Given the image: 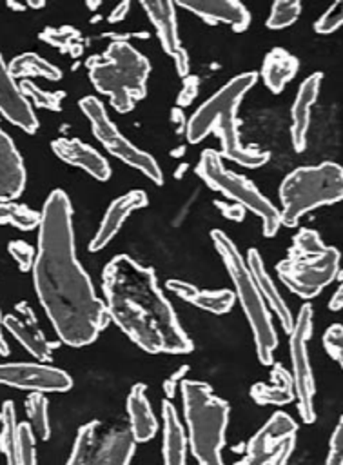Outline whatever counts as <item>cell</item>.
Here are the masks:
<instances>
[{
  "label": "cell",
  "instance_id": "obj_1",
  "mask_svg": "<svg viewBox=\"0 0 343 465\" xmlns=\"http://www.w3.org/2000/svg\"><path fill=\"white\" fill-rule=\"evenodd\" d=\"M71 216L67 194L54 189L40 213L33 283L60 341L85 347L98 338L109 318L105 303L94 294L91 278L76 260Z\"/></svg>",
  "mask_w": 343,
  "mask_h": 465
},
{
  "label": "cell",
  "instance_id": "obj_2",
  "mask_svg": "<svg viewBox=\"0 0 343 465\" xmlns=\"http://www.w3.org/2000/svg\"><path fill=\"white\" fill-rule=\"evenodd\" d=\"M107 318L140 349L151 354H187L192 341L158 287L152 267L116 254L102 274Z\"/></svg>",
  "mask_w": 343,
  "mask_h": 465
},
{
  "label": "cell",
  "instance_id": "obj_3",
  "mask_svg": "<svg viewBox=\"0 0 343 465\" xmlns=\"http://www.w3.org/2000/svg\"><path fill=\"white\" fill-rule=\"evenodd\" d=\"M258 74L254 71L230 78L221 89H218L207 102H203L187 122V140L191 143L201 142L207 134L216 133L221 140L220 156L234 160L243 167H260L267 163L269 153L245 147L240 142L236 111L241 98L256 84Z\"/></svg>",
  "mask_w": 343,
  "mask_h": 465
},
{
  "label": "cell",
  "instance_id": "obj_4",
  "mask_svg": "<svg viewBox=\"0 0 343 465\" xmlns=\"http://www.w3.org/2000/svg\"><path fill=\"white\" fill-rule=\"evenodd\" d=\"M187 440L198 465H223L221 449L229 423V403L198 380H181Z\"/></svg>",
  "mask_w": 343,
  "mask_h": 465
},
{
  "label": "cell",
  "instance_id": "obj_5",
  "mask_svg": "<svg viewBox=\"0 0 343 465\" xmlns=\"http://www.w3.org/2000/svg\"><path fill=\"white\" fill-rule=\"evenodd\" d=\"M89 78L96 91L109 94L118 113H129L147 94L151 65L147 58L127 42H111L103 54L87 62Z\"/></svg>",
  "mask_w": 343,
  "mask_h": 465
},
{
  "label": "cell",
  "instance_id": "obj_6",
  "mask_svg": "<svg viewBox=\"0 0 343 465\" xmlns=\"http://www.w3.org/2000/svg\"><path fill=\"white\" fill-rule=\"evenodd\" d=\"M276 272L292 292L310 300L339 272V251L325 245L314 229H299Z\"/></svg>",
  "mask_w": 343,
  "mask_h": 465
},
{
  "label": "cell",
  "instance_id": "obj_7",
  "mask_svg": "<svg viewBox=\"0 0 343 465\" xmlns=\"http://www.w3.org/2000/svg\"><path fill=\"white\" fill-rule=\"evenodd\" d=\"M212 243L221 256V262L225 263L232 283L236 287V296L241 303V309L249 320V325L254 334V343H256V354L260 363L263 365H272V356L274 349L278 347V336L276 329L270 320V312L265 305V300L261 298L254 278L250 276L245 260L241 258L238 247L234 242L220 229H214L211 232Z\"/></svg>",
  "mask_w": 343,
  "mask_h": 465
},
{
  "label": "cell",
  "instance_id": "obj_8",
  "mask_svg": "<svg viewBox=\"0 0 343 465\" xmlns=\"http://www.w3.org/2000/svg\"><path fill=\"white\" fill-rule=\"evenodd\" d=\"M279 198L283 203L281 223L294 227L307 211L343 198V169L334 162L298 167L283 178Z\"/></svg>",
  "mask_w": 343,
  "mask_h": 465
},
{
  "label": "cell",
  "instance_id": "obj_9",
  "mask_svg": "<svg viewBox=\"0 0 343 465\" xmlns=\"http://www.w3.org/2000/svg\"><path fill=\"white\" fill-rule=\"evenodd\" d=\"M196 173L209 187L236 200L240 207H245L260 216L265 236L270 238L276 234L281 225L279 211L256 189L250 180L241 174H234L232 171H227L221 163V156L218 151L205 149L196 165Z\"/></svg>",
  "mask_w": 343,
  "mask_h": 465
},
{
  "label": "cell",
  "instance_id": "obj_10",
  "mask_svg": "<svg viewBox=\"0 0 343 465\" xmlns=\"http://www.w3.org/2000/svg\"><path fill=\"white\" fill-rule=\"evenodd\" d=\"M134 443L127 427H103L93 420L78 429L65 465H129Z\"/></svg>",
  "mask_w": 343,
  "mask_h": 465
},
{
  "label": "cell",
  "instance_id": "obj_11",
  "mask_svg": "<svg viewBox=\"0 0 343 465\" xmlns=\"http://www.w3.org/2000/svg\"><path fill=\"white\" fill-rule=\"evenodd\" d=\"M80 109L83 111V114L89 118L91 125H93V133L96 136V140L116 158L123 160L125 163L132 165L134 169L142 171L149 180H152L156 185L163 183V174L158 167V163L154 162V158L138 149L136 145H132L118 129L116 125L111 122V118L105 113L103 104L94 98V96H83L80 100Z\"/></svg>",
  "mask_w": 343,
  "mask_h": 465
},
{
  "label": "cell",
  "instance_id": "obj_12",
  "mask_svg": "<svg viewBox=\"0 0 343 465\" xmlns=\"http://www.w3.org/2000/svg\"><path fill=\"white\" fill-rule=\"evenodd\" d=\"M312 332V307L307 303L299 309L298 318L294 320V327L289 332V347H290V361H292V385L294 396L298 400V411L305 423H314V376L309 361V338Z\"/></svg>",
  "mask_w": 343,
  "mask_h": 465
},
{
  "label": "cell",
  "instance_id": "obj_13",
  "mask_svg": "<svg viewBox=\"0 0 343 465\" xmlns=\"http://www.w3.org/2000/svg\"><path fill=\"white\" fill-rule=\"evenodd\" d=\"M296 430L298 425L287 412H274L247 441L245 456L238 465H287L296 445Z\"/></svg>",
  "mask_w": 343,
  "mask_h": 465
},
{
  "label": "cell",
  "instance_id": "obj_14",
  "mask_svg": "<svg viewBox=\"0 0 343 465\" xmlns=\"http://www.w3.org/2000/svg\"><path fill=\"white\" fill-rule=\"evenodd\" d=\"M0 383L38 392H65L73 380L62 369L44 363H0Z\"/></svg>",
  "mask_w": 343,
  "mask_h": 465
},
{
  "label": "cell",
  "instance_id": "obj_15",
  "mask_svg": "<svg viewBox=\"0 0 343 465\" xmlns=\"http://www.w3.org/2000/svg\"><path fill=\"white\" fill-rule=\"evenodd\" d=\"M147 16L156 27L162 49L174 60L176 71L180 76L189 74V56L187 51L180 44L178 35V22H176V4L163 0V2H142Z\"/></svg>",
  "mask_w": 343,
  "mask_h": 465
},
{
  "label": "cell",
  "instance_id": "obj_16",
  "mask_svg": "<svg viewBox=\"0 0 343 465\" xmlns=\"http://www.w3.org/2000/svg\"><path fill=\"white\" fill-rule=\"evenodd\" d=\"M18 307V312L22 316H15V314H7L4 316L2 323L4 327L24 345V349L33 354L38 361L42 363H47L51 361V356H53V349L58 347L60 341H47L44 332L40 331L38 327V322H36V316L33 312V309L22 302L16 305Z\"/></svg>",
  "mask_w": 343,
  "mask_h": 465
},
{
  "label": "cell",
  "instance_id": "obj_17",
  "mask_svg": "<svg viewBox=\"0 0 343 465\" xmlns=\"http://www.w3.org/2000/svg\"><path fill=\"white\" fill-rule=\"evenodd\" d=\"M0 113L13 125L24 129L25 133H36L38 120L29 104V100L22 94L15 78L7 71V65L0 54Z\"/></svg>",
  "mask_w": 343,
  "mask_h": 465
},
{
  "label": "cell",
  "instance_id": "obj_18",
  "mask_svg": "<svg viewBox=\"0 0 343 465\" xmlns=\"http://www.w3.org/2000/svg\"><path fill=\"white\" fill-rule=\"evenodd\" d=\"M147 203H149L147 194L143 191H138V189L131 191V193H127V194H123V196H120L116 200H113V203L109 205V209L103 214V220H102L94 238L89 243V251L96 252V251L103 249L114 238V234L120 231V227L123 225L125 218L132 211L142 209Z\"/></svg>",
  "mask_w": 343,
  "mask_h": 465
},
{
  "label": "cell",
  "instance_id": "obj_19",
  "mask_svg": "<svg viewBox=\"0 0 343 465\" xmlns=\"http://www.w3.org/2000/svg\"><path fill=\"white\" fill-rule=\"evenodd\" d=\"M54 154L64 160L65 163L82 167L83 171H87L93 178L96 180H109L111 176V167L107 163V160L94 151L91 145L83 143L78 138H56L51 143Z\"/></svg>",
  "mask_w": 343,
  "mask_h": 465
},
{
  "label": "cell",
  "instance_id": "obj_20",
  "mask_svg": "<svg viewBox=\"0 0 343 465\" xmlns=\"http://www.w3.org/2000/svg\"><path fill=\"white\" fill-rule=\"evenodd\" d=\"M180 7L198 15L201 20L209 24H229L234 31L241 33L250 24V13L243 4L236 0H192V2H178Z\"/></svg>",
  "mask_w": 343,
  "mask_h": 465
},
{
  "label": "cell",
  "instance_id": "obj_21",
  "mask_svg": "<svg viewBox=\"0 0 343 465\" xmlns=\"http://www.w3.org/2000/svg\"><path fill=\"white\" fill-rule=\"evenodd\" d=\"M25 187V167L13 140L0 129V202H15Z\"/></svg>",
  "mask_w": 343,
  "mask_h": 465
},
{
  "label": "cell",
  "instance_id": "obj_22",
  "mask_svg": "<svg viewBox=\"0 0 343 465\" xmlns=\"http://www.w3.org/2000/svg\"><path fill=\"white\" fill-rule=\"evenodd\" d=\"M323 74L314 73L309 78L303 80L299 85V91L296 94V100L292 104V125H290V136H292V147L296 153H301L307 145V134H309V124H310V109L312 104L318 98L319 85H321Z\"/></svg>",
  "mask_w": 343,
  "mask_h": 465
},
{
  "label": "cell",
  "instance_id": "obj_23",
  "mask_svg": "<svg viewBox=\"0 0 343 465\" xmlns=\"http://www.w3.org/2000/svg\"><path fill=\"white\" fill-rule=\"evenodd\" d=\"M250 276L254 278L256 282V287L261 294V298L267 302V305H270V309L278 314L279 318V323H281V329L289 334L294 327V318H292V312L290 309L285 305L283 298L279 296V291L276 289L274 282L270 280V276L267 274L265 271V265H263V260L260 256V252L256 249H249L247 252V262H245Z\"/></svg>",
  "mask_w": 343,
  "mask_h": 465
},
{
  "label": "cell",
  "instance_id": "obj_24",
  "mask_svg": "<svg viewBox=\"0 0 343 465\" xmlns=\"http://www.w3.org/2000/svg\"><path fill=\"white\" fill-rule=\"evenodd\" d=\"M165 287L169 291H172L174 294H178L181 300L203 309V311H209L212 314H225L232 309L234 305V292L232 291H203V289H198L194 287L192 283H187V282H181V280H169L165 283Z\"/></svg>",
  "mask_w": 343,
  "mask_h": 465
},
{
  "label": "cell",
  "instance_id": "obj_25",
  "mask_svg": "<svg viewBox=\"0 0 343 465\" xmlns=\"http://www.w3.org/2000/svg\"><path fill=\"white\" fill-rule=\"evenodd\" d=\"M127 414L131 423L129 430L134 441H147L156 434L158 421L151 409V403L147 398V387L143 383L132 385L127 396Z\"/></svg>",
  "mask_w": 343,
  "mask_h": 465
},
{
  "label": "cell",
  "instance_id": "obj_26",
  "mask_svg": "<svg viewBox=\"0 0 343 465\" xmlns=\"http://www.w3.org/2000/svg\"><path fill=\"white\" fill-rule=\"evenodd\" d=\"M163 416V465H185L187 438L178 420V412L169 400L162 403Z\"/></svg>",
  "mask_w": 343,
  "mask_h": 465
},
{
  "label": "cell",
  "instance_id": "obj_27",
  "mask_svg": "<svg viewBox=\"0 0 343 465\" xmlns=\"http://www.w3.org/2000/svg\"><path fill=\"white\" fill-rule=\"evenodd\" d=\"M272 385H265L261 381L254 383L250 387V398L260 405H287L294 400V385L290 372L279 365L274 363L270 371Z\"/></svg>",
  "mask_w": 343,
  "mask_h": 465
},
{
  "label": "cell",
  "instance_id": "obj_28",
  "mask_svg": "<svg viewBox=\"0 0 343 465\" xmlns=\"http://www.w3.org/2000/svg\"><path fill=\"white\" fill-rule=\"evenodd\" d=\"M298 71V58L281 47H274L263 60L261 76L265 85L274 93H281L285 84L294 78Z\"/></svg>",
  "mask_w": 343,
  "mask_h": 465
},
{
  "label": "cell",
  "instance_id": "obj_29",
  "mask_svg": "<svg viewBox=\"0 0 343 465\" xmlns=\"http://www.w3.org/2000/svg\"><path fill=\"white\" fill-rule=\"evenodd\" d=\"M16 412L11 400L4 401L0 411V452L5 465H18V440H16Z\"/></svg>",
  "mask_w": 343,
  "mask_h": 465
},
{
  "label": "cell",
  "instance_id": "obj_30",
  "mask_svg": "<svg viewBox=\"0 0 343 465\" xmlns=\"http://www.w3.org/2000/svg\"><path fill=\"white\" fill-rule=\"evenodd\" d=\"M7 71L11 73L13 78L15 76H44L47 80L62 78V71L56 65L44 60L42 56H38L36 53H24L13 58L11 64L7 65Z\"/></svg>",
  "mask_w": 343,
  "mask_h": 465
},
{
  "label": "cell",
  "instance_id": "obj_31",
  "mask_svg": "<svg viewBox=\"0 0 343 465\" xmlns=\"http://www.w3.org/2000/svg\"><path fill=\"white\" fill-rule=\"evenodd\" d=\"M40 38L45 40L47 44L58 47L62 53H69L74 58L82 54L83 49V40L82 35L71 27V25H64V27H45L40 33Z\"/></svg>",
  "mask_w": 343,
  "mask_h": 465
},
{
  "label": "cell",
  "instance_id": "obj_32",
  "mask_svg": "<svg viewBox=\"0 0 343 465\" xmlns=\"http://www.w3.org/2000/svg\"><path fill=\"white\" fill-rule=\"evenodd\" d=\"M25 412L29 418V425L36 432V436L47 440L51 436V425L47 414V398L44 396V392H29V396L25 398Z\"/></svg>",
  "mask_w": 343,
  "mask_h": 465
},
{
  "label": "cell",
  "instance_id": "obj_33",
  "mask_svg": "<svg viewBox=\"0 0 343 465\" xmlns=\"http://www.w3.org/2000/svg\"><path fill=\"white\" fill-rule=\"evenodd\" d=\"M40 213L29 209L27 205L15 202H0V225L9 223L22 231H31L38 227Z\"/></svg>",
  "mask_w": 343,
  "mask_h": 465
},
{
  "label": "cell",
  "instance_id": "obj_34",
  "mask_svg": "<svg viewBox=\"0 0 343 465\" xmlns=\"http://www.w3.org/2000/svg\"><path fill=\"white\" fill-rule=\"evenodd\" d=\"M22 94L33 102V105L42 107V109H49V111H60L62 109V100L65 98L64 91H44L38 85H34L31 80H24L20 85Z\"/></svg>",
  "mask_w": 343,
  "mask_h": 465
},
{
  "label": "cell",
  "instance_id": "obj_35",
  "mask_svg": "<svg viewBox=\"0 0 343 465\" xmlns=\"http://www.w3.org/2000/svg\"><path fill=\"white\" fill-rule=\"evenodd\" d=\"M299 11H301V4L298 0H278L274 2L270 15L267 18V27L283 29L298 20Z\"/></svg>",
  "mask_w": 343,
  "mask_h": 465
},
{
  "label": "cell",
  "instance_id": "obj_36",
  "mask_svg": "<svg viewBox=\"0 0 343 465\" xmlns=\"http://www.w3.org/2000/svg\"><path fill=\"white\" fill-rule=\"evenodd\" d=\"M16 440H18V465H36L34 436L27 421L16 423Z\"/></svg>",
  "mask_w": 343,
  "mask_h": 465
},
{
  "label": "cell",
  "instance_id": "obj_37",
  "mask_svg": "<svg viewBox=\"0 0 343 465\" xmlns=\"http://www.w3.org/2000/svg\"><path fill=\"white\" fill-rule=\"evenodd\" d=\"M323 347L334 361L343 365V325L341 323H332L325 331Z\"/></svg>",
  "mask_w": 343,
  "mask_h": 465
},
{
  "label": "cell",
  "instance_id": "obj_38",
  "mask_svg": "<svg viewBox=\"0 0 343 465\" xmlns=\"http://www.w3.org/2000/svg\"><path fill=\"white\" fill-rule=\"evenodd\" d=\"M343 22V2L338 0L336 4H332L314 24L316 33L321 35H328L332 31H336Z\"/></svg>",
  "mask_w": 343,
  "mask_h": 465
},
{
  "label": "cell",
  "instance_id": "obj_39",
  "mask_svg": "<svg viewBox=\"0 0 343 465\" xmlns=\"http://www.w3.org/2000/svg\"><path fill=\"white\" fill-rule=\"evenodd\" d=\"M9 252L11 256L16 260L18 263V269L22 272H27L31 267H33V262H34V249L25 243L24 240H13L9 242Z\"/></svg>",
  "mask_w": 343,
  "mask_h": 465
},
{
  "label": "cell",
  "instance_id": "obj_40",
  "mask_svg": "<svg viewBox=\"0 0 343 465\" xmlns=\"http://www.w3.org/2000/svg\"><path fill=\"white\" fill-rule=\"evenodd\" d=\"M328 447H330V450H328L325 465H343V420L341 418L330 436Z\"/></svg>",
  "mask_w": 343,
  "mask_h": 465
},
{
  "label": "cell",
  "instance_id": "obj_41",
  "mask_svg": "<svg viewBox=\"0 0 343 465\" xmlns=\"http://www.w3.org/2000/svg\"><path fill=\"white\" fill-rule=\"evenodd\" d=\"M198 93V78L196 76H185V87L183 91L178 94V104L180 105H187L192 102V98Z\"/></svg>",
  "mask_w": 343,
  "mask_h": 465
},
{
  "label": "cell",
  "instance_id": "obj_42",
  "mask_svg": "<svg viewBox=\"0 0 343 465\" xmlns=\"http://www.w3.org/2000/svg\"><path fill=\"white\" fill-rule=\"evenodd\" d=\"M189 371V367L187 365H181L178 371H174L165 381H163V391H165V394H167V398H172L174 394H176V389H178V381L180 380H183V376H185V372Z\"/></svg>",
  "mask_w": 343,
  "mask_h": 465
},
{
  "label": "cell",
  "instance_id": "obj_43",
  "mask_svg": "<svg viewBox=\"0 0 343 465\" xmlns=\"http://www.w3.org/2000/svg\"><path fill=\"white\" fill-rule=\"evenodd\" d=\"M127 11H129V2H122V4L109 15L107 20L114 24V22H118V20H122V18L127 15Z\"/></svg>",
  "mask_w": 343,
  "mask_h": 465
},
{
  "label": "cell",
  "instance_id": "obj_44",
  "mask_svg": "<svg viewBox=\"0 0 343 465\" xmlns=\"http://www.w3.org/2000/svg\"><path fill=\"white\" fill-rule=\"evenodd\" d=\"M328 307H330V311H339V309L343 307V287H339V289L334 292V296H332L330 302H328Z\"/></svg>",
  "mask_w": 343,
  "mask_h": 465
},
{
  "label": "cell",
  "instance_id": "obj_45",
  "mask_svg": "<svg viewBox=\"0 0 343 465\" xmlns=\"http://www.w3.org/2000/svg\"><path fill=\"white\" fill-rule=\"evenodd\" d=\"M0 354H2V356H7V354H9L7 341H5L4 334H2V314H0Z\"/></svg>",
  "mask_w": 343,
  "mask_h": 465
},
{
  "label": "cell",
  "instance_id": "obj_46",
  "mask_svg": "<svg viewBox=\"0 0 343 465\" xmlns=\"http://www.w3.org/2000/svg\"><path fill=\"white\" fill-rule=\"evenodd\" d=\"M42 5H44V2H36V4L29 2V7H42Z\"/></svg>",
  "mask_w": 343,
  "mask_h": 465
},
{
  "label": "cell",
  "instance_id": "obj_47",
  "mask_svg": "<svg viewBox=\"0 0 343 465\" xmlns=\"http://www.w3.org/2000/svg\"><path fill=\"white\" fill-rule=\"evenodd\" d=\"M98 5H100V4H98V2H93V4H91V2H89V4H87V7H91V9H94V7H98Z\"/></svg>",
  "mask_w": 343,
  "mask_h": 465
},
{
  "label": "cell",
  "instance_id": "obj_48",
  "mask_svg": "<svg viewBox=\"0 0 343 465\" xmlns=\"http://www.w3.org/2000/svg\"><path fill=\"white\" fill-rule=\"evenodd\" d=\"M236 465H238V463H236Z\"/></svg>",
  "mask_w": 343,
  "mask_h": 465
}]
</instances>
